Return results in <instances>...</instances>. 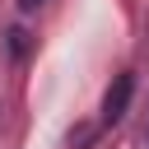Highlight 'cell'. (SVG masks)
Segmentation results:
<instances>
[{
	"instance_id": "obj_2",
	"label": "cell",
	"mask_w": 149,
	"mask_h": 149,
	"mask_svg": "<svg viewBox=\"0 0 149 149\" xmlns=\"http://www.w3.org/2000/svg\"><path fill=\"white\" fill-rule=\"evenodd\" d=\"M37 5H47V0H19V9H23V14H33Z\"/></svg>"
},
{
	"instance_id": "obj_1",
	"label": "cell",
	"mask_w": 149,
	"mask_h": 149,
	"mask_svg": "<svg viewBox=\"0 0 149 149\" xmlns=\"http://www.w3.org/2000/svg\"><path fill=\"white\" fill-rule=\"evenodd\" d=\"M130 88H135V79H130V74H121V79H116V88H112V93H107V102H102V121H116V116L126 112Z\"/></svg>"
},
{
	"instance_id": "obj_3",
	"label": "cell",
	"mask_w": 149,
	"mask_h": 149,
	"mask_svg": "<svg viewBox=\"0 0 149 149\" xmlns=\"http://www.w3.org/2000/svg\"><path fill=\"white\" fill-rule=\"evenodd\" d=\"M144 144H149V126H144Z\"/></svg>"
}]
</instances>
